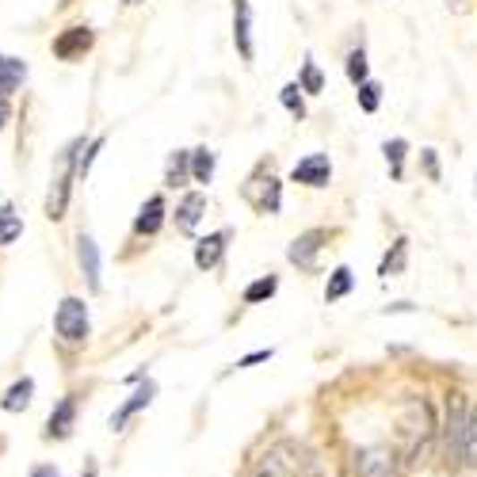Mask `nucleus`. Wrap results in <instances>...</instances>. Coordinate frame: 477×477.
<instances>
[{"label": "nucleus", "instance_id": "2", "mask_svg": "<svg viewBox=\"0 0 477 477\" xmlns=\"http://www.w3.org/2000/svg\"><path fill=\"white\" fill-rule=\"evenodd\" d=\"M466 416H470L466 397H462V394H451V397H447V416H443V458H447V462H462Z\"/></svg>", "mask_w": 477, "mask_h": 477}, {"label": "nucleus", "instance_id": "21", "mask_svg": "<svg viewBox=\"0 0 477 477\" xmlns=\"http://www.w3.org/2000/svg\"><path fill=\"white\" fill-rule=\"evenodd\" d=\"M352 286H355V276H352V268L348 264H340L336 271L328 276V286H325V302H340L344 294H352Z\"/></svg>", "mask_w": 477, "mask_h": 477}, {"label": "nucleus", "instance_id": "28", "mask_svg": "<svg viewBox=\"0 0 477 477\" xmlns=\"http://www.w3.org/2000/svg\"><path fill=\"white\" fill-rule=\"evenodd\" d=\"M355 89H359V92H355V96H359V107H363L367 115L379 111V104H382V84H379V81L367 77L363 84H355Z\"/></svg>", "mask_w": 477, "mask_h": 477}, {"label": "nucleus", "instance_id": "13", "mask_svg": "<svg viewBox=\"0 0 477 477\" xmlns=\"http://www.w3.org/2000/svg\"><path fill=\"white\" fill-rule=\"evenodd\" d=\"M161 226H165V199L161 195H149L146 207H141L138 218H134V234L138 237H153Z\"/></svg>", "mask_w": 477, "mask_h": 477}, {"label": "nucleus", "instance_id": "15", "mask_svg": "<svg viewBox=\"0 0 477 477\" xmlns=\"http://www.w3.org/2000/svg\"><path fill=\"white\" fill-rule=\"evenodd\" d=\"M202 210H207V195H202V192L183 195V202L176 207V229H183V234H192V229L199 226V218H202Z\"/></svg>", "mask_w": 477, "mask_h": 477}, {"label": "nucleus", "instance_id": "1", "mask_svg": "<svg viewBox=\"0 0 477 477\" xmlns=\"http://www.w3.org/2000/svg\"><path fill=\"white\" fill-rule=\"evenodd\" d=\"M431 436H436V424H431L428 401L409 397V401L401 405V413H397V443H401V458H405V462L421 458Z\"/></svg>", "mask_w": 477, "mask_h": 477}, {"label": "nucleus", "instance_id": "24", "mask_svg": "<svg viewBox=\"0 0 477 477\" xmlns=\"http://www.w3.org/2000/svg\"><path fill=\"white\" fill-rule=\"evenodd\" d=\"M31 394H35V382L31 379H20L4 394V401H0V405H4V413H20V409H27V405H31Z\"/></svg>", "mask_w": 477, "mask_h": 477}, {"label": "nucleus", "instance_id": "5", "mask_svg": "<svg viewBox=\"0 0 477 477\" xmlns=\"http://www.w3.org/2000/svg\"><path fill=\"white\" fill-rule=\"evenodd\" d=\"M244 199L256 214H279L283 207V183L271 176V172H256V176L244 183Z\"/></svg>", "mask_w": 477, "mask_h": 477}, {"label": "nucleus", "instance_id": "33", "mask_svg": "<svg viewBox=\"0 0 477 477\" xmlns=\"http://www.w3.org/2000/svg\"><path fill=\"white\" fill-rule=\"evenodd\" d=\"M99 149H104V138H96V141H92V146H89V153H84V157H81V161H77V172H81V176H84V172H89V168H92V161H96V153H99Z\"/></svg>", "mask_w": 477, "mask_h": 477}, {"label": "nucleus", "instance_id": "19", "mask_svg": "<svg viewBox=\"0 0 477 477\" xmlns=\"http://www.w3.org/2000/svg\"><path fill=\"white\" fill-rule=\"evenodd\" d=\"M153 394H157V386H153V382H146V386H141V389H138V394H134V397H130V401L123 405V409H119V413H115V416H111V428H115V431H119V428H123V424H126V421H130V416H134L138 409H146V405L153 401Z\"/></svg>", "mask_w": 477, "mask_h": 477}, {"label": "nucleus", "instance_id": "18", "mask_svg": "<svg viewBox=\"0 0 477 477\" xmlns=\"http://www.w3.org/2000/svg\"><path fill=\"white\" fill-rule=\"evenodd\" d=\"M405 264H409V241L397 237L394 244H389V252L382 256L379 276H382V279H394V276H401V271H405Z\"/></svg>", "mask_w": 477, "mask_h": 477}, {"label": "nucleus", "instance_id": "37", "mask_svg": "<svg viewBox=\"0 0 477 477\" xmlns=\"http://www.w3.org/2000/svg\"><path fill=\"white\" fill-rule=\"evenodd\" d=\"M126 4H138V0H126Z\"/></svg>", "mask_w": 477, "mask_h": 477}, {"label": "nucleus", "instance_id": "25", "mask_svg": "<svg viewBox=\"0 0 477 477\" xmlns=\"http://www.w3.org/2000/svg\"><path fill=\"white\" fill-rule=\"evenodd\" d=\"M298 89L306 92V96H317L325 89V77H321V69H317V62L306 54V62H302V77H298Z\"/></svg>", "mask_w": 477, "mask_h": 477}, {"label": "nucleus", "instance_id": "16", "mask_svg": "<svg viewBox=\"0 0 477 477\" xmlns=\"http://www.w3.org/2000/svg\"><path fill=\"white\" fill-rule=\"evenodd\" d=\"M77 256H81V271H84V279H89L92 291H99V249H96V241L92 237H77Z\"/></svg>", "mask_w": 477, "mask_h": 477}, {"label": "nucleus", "instance_id": "3", "mask_svg": "<svg viewBox=\"0 0 477 477\" xmlns=\"http://www.w3.org/2000/svg\"><path fill=\"white\" fill-rule=\"evenodd\" d=\"M302 466H306V458L294 443H276L256 462V477H302Z\"/></svg>", "mask_w": 477, "mask_h": 477}, {"label": "nucleus", "instance_id": "20", "mask_svg": "<svg viewBox=\"0 0 477 477\" xmlns=\"http://www.w3.org/2000/svg\"><path fill=\"white\" fill-rule=\"evenodd\" d=\"M187 176H192V153L187 149H176L168 157V168H165V183L168 187H183Z\"/></svg>", "mask_w": 477, "mask_h": 477}, {"label": "nucleus", "instance_id": "22", "mask_svg": "<svg viewBox=\"0 0 477 477\" xmlns=\"http://www.w3.org/2000/svg\"><path fill=\"white\" fill-rule=\"evenodd\" d=\"M214 168H218V153H214V149H195L192 153V180L195 183H210Z\"/></svg>", "mask_w": 477, "mask_h": 477}, {"label": "nucleus", "instance_id": "27", "mask_svg": "<svg viewBox=\"0 0 477 477\" xmlns=\"http://www.w3.org/2000/svg\"><path fill=\"white\" fill-rule=\"evenodd\" d=\"M344 73H348L352 84H363V81L371 77V65H367V50H363V47H355V50L348 54V62H344Z\"/></svg>", "mask_w": 477, "mask_h": 477}, {"label": "nucleus", "instance_id": "12", "mask_svg": "<svg viewBox=\"0 0 477 477\" xmlns=\"http://www.w3.org/2000/svg\"><path fill=\"white\" fill-rule=\"evenodd\" d=\"M226 244H229V229H218V234L202 237V241L195 244V268H202V271L218 268L222 256H226Z\"/></svg>", "mask_w": 477, "mask_h": 477}, {"label": "nucleus", "instance_id": "31", "mask_svg": "<svg viewBox=\"0 0 477 477\" xmlns=\"http://www.w3.org/2000/svg\"><path fill=\"white\" fill-rule=\"evenodd\" d=\"M20 234H23V222L16 218V214H12V210L0 214V244H12Z\"/></svg>", "mask_w": 477, "mask_h": 477}, {"label": "nucleus", "instance_id": "7", "mask_svg": "<svg viewBox=\"0 0 477 477\" xmlns=\"http://www.w3.org/2000/svg\"><path fill=\"white\" fill-rule=\"evenodd\" d=\"M355 477H401L397 451H389V447H363V451H355Z\"/></svg>", "mask_w": 477, "mask_h": 477}, {"label": "nucleus", "instance_id": "8", "mask_svg": "<svg viewBox=\"0 0 477 477\" xmlns=\"http://www.w3.org/2000/svg\"><path fill=\"white\" fill-rule=\"evenodd\" d=\"M328 241L325 229H306V234H298L291 241V249H286V260H291L294 268L302 271H313L317 268V252H321V244Z\"/></svg>", "mask_w": 477, "mask_h": 477}, {"label": "nucleus", "instance_id": "23", "mask_svg": "<svg viewBox=\"0 0 477 477\" xmlns=\"http://www.w3.org/2000/svg\"><path fill=\"white\" fill-rule=\"evenodd\" d=\"M382 153H386V165H389V180H401L405 176V153H409V141H405V138H389L382 146Z\"/></svg>", "mask_w": 477, "mask_h": 477}, {"label": "nucleus", "instance_id": "34", "mask_svg": "<svg viewBox=\"0 0 477 477\" xmlns=\"http://www.w3.org/2000/svg\"><path fill=\"white\" fill-rule=\"evenodd\" d=\"M264 359H271V348H268V352H252V355L237 359V367H252V363H264Z\"/></svg>", "mask_w": 477, "mask_h": 477}, {"label": "nucleus", "instance_id": "30", "mask_svg": "<svg viewBox=\"0 0 477 477\" xmlns=\"http://www.w3.org/2000/svg\"><path fill=\"white\" fill-rule=\"evenodd\" d=\"M279 99H283V107L294 115V119H302V115H306V99H302V89L298 84H286V89L279 92Z\"/></svg>", "mask_w": 477, "mask_h": 477}, {"label": "nucleus", "instance_id": "17", "mask_svg": "<svg viewBox=\"0 0 477 477\" xmlns=\"http://www.w3.org/2000/svg\"><path fill=\"white\" fill-rule=\"evenodd\" d=\"M23 81H27V62H20V57H8V54H0V96H12Z\"/></svg>", "mask_w": 477, "mask_h": 477}, {"label": "nucleus", "instance_id": "36", "mask_svg": "<svg viewBox=\"0 0 477 477\" xmlns=\"http://www.w3.org/2000/svg\"><path fill=\"white\" fill-rule=\"evenodd\" d=\"M443 4H447V8H455V12H466V8H470V0H443Z\"/></svg>", "mask_w": 477, "mask_h": 477}, {"label": "nucleus", "instance_id": "14", "mask_svg": "<svg viewBox=\"0 0 477 477\" xmlns=\"http://www.w3.org/2000/svg\"><path fill=\"white\" fill-rule=\"evenodd\" d=\"M73 421H77V401L62 397V401H57V409L50 413V421H47V436L50 439H65L69 431H73Z\"/></svg>", "mask_w": 477, "mask_h": 477}, {"label": "nucleus", "instance_id": "35", "mask_svg": "<svg viewBox=\"0 0 477 477\" xmlns=\"http://www.w3.org/2000/svg\"><path fill=\"white\" fill-rule=\"evenodd\" d=\"M8 115H12V107L4 104V96H0V130H4V123H8Z\"/></svg>", "mask_w": 477, "mask_h": 477}, {"label": "nucleus", "instance_id": "26", "mask_svg": "<svg viewBox=\"0 0 477 477\" xmlns=\"http://www.w3.org/2000/svg\"><path fill=\"white\" fill-rule=\"evenodd\" d=\"M276 291H279V279L276 276H260L256 283L244 286V302H249V306H256V302H268Z\"/></svg>", "mask_w": 477, "mask_h": 477}, {"label": "nucleus", "instance_id": "11", "mask_svg": "<svg viewBox=\"0 0 477 477\" xmlns=\"http://www.w3.org/2000/svg\"><path fill=\"white\" fill-rule=\"evenodd\" d=\"M84 50H92V31H89V27H69V31H62L54 38V54L62 57V62H73V57H81Z\"/></svg>", "mask_w": 477, "mask_h": 477}, {"label": "nucleus", "instance_id": "9", "mask_svg": "<svg viewBox=\"0 0 477 477\" xmlns=\"http://www.w3.org/2000/svg\"><path fill=\"white\" fill-rule=\"evenodd\" d=\"M291 180L294 183H306V187H328L332 180V161L325 153H310L291 168Z\"/></svg>", "mask_w": 477, "mask_h": 477}, {"label": "nucleus", "instance_id": "32", "mask_svg": "<svg viewBox=\"0 0 477 477\" xmlns=\"http://www.w3.org/2000/svg\"><path fill=\"white\" fill-rule=\"evenodd\" d=\"M421 161H424L428 180H431V183H439V157H436V149H421Z\"/></svg>", "mask_w": 477, "mask_h": 477}, {"label": "nucleus", "instance_id": "6", "mask_svg": "<svg viewBox=\"0 0 477 477\" xmlns=\"http://www.w3.org/2000/svg\"><path fill=\"white\" fill-rule=\"evenodd\" d=\"M77 149H81V141H73V146L62 153V161H57V176L50 183V199H47V214H50V218H62V214H65L69 180H73V172H77Z\"/></svg>", "mask_w": 477, "mask_h": 477}, {"label": "nucleus", "instance_id": "4", "mask_svg": "<svg viewBox=\"0 0 477 477\" xmlns=\"http://www.w3.org/2000/svg\"><path fill=\"white\" fill-rule=\"evenodd\" d=\"M54 328L65 344H84L89 340V306L81 298H65L54 313Z\"/></svg>", "mask_w": 477, "mask_h": 477}, {"label": "nucleus", "instance_id": "29", "mask_svg": "<svg viewBox=\"0 0 477 477\" xmlns=\"http://www.w3.org/2000/svg\"><path fill=\"white\" fill-rule=\"evenodd\" d=\"M462 462L477 466V409H470L466 416V439H462Z\"/></svg>", "mask_w": 477, "mask_h": 477}, {"label": "nucleus", "instance_id": "10", "mask_svg": "<svg viewBox=\"0 0 477 477\" xmlns=\"http://www.w3.org/2000/svg\"><path fill=\"white\" fill-rule=\"evenodd\" d=\"M234 42H237L241 62H252L256 47H252V8H249V0H234Z\"/></svg>", "mask_w": 477, "mask_h": 477}]
</instances>
